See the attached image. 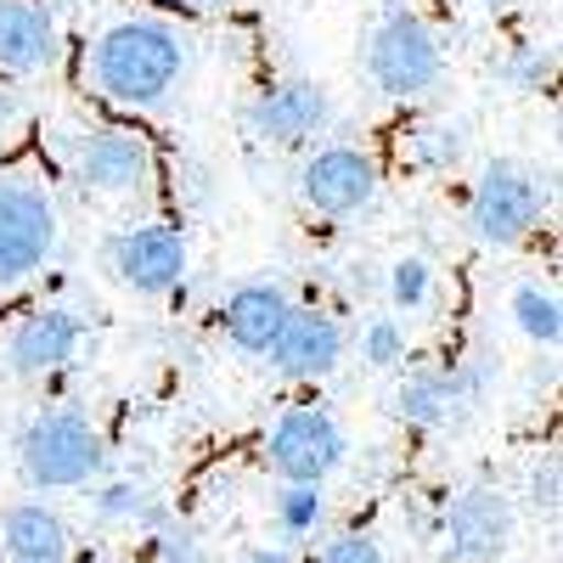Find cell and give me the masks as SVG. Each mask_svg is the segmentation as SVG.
Wrapping results in <instances>:
<instances>
[{"mask_svg": "<svg viewBox=\"0 0 563 563\" xmlns=\"http://www.w3.org/2000/svg\"><path fill=\"white\" fill-rule=\"evenodd\" d=\"M79 90L113 113H158L192 74V34L158 12H124L79 45Z\"/></svg>", "mask_w": 563, "mask_h": 563, "instance_id": "cell-1", "label": "cell"}, {"mask_svg": "<svg viewBox=\"0 0 563 563\" xmlns=\"http://www.w3.org/2000/svg\"><path fill=\"white\" fill-rule=\"evenodd\" d=\"M34 141L45 147V169L79 186L90 203H147L158 186L153 141L130 124L57 119V124H40Z\"/></svg>", "mask_w": 563, "mask_h": 563, "instance_id": "cell-2", "label": "cell"}, {"mask_svg": "<svg viewBox=\"0 0 563 563\" xmlns=\"http://www.w3.org/2000/svg\"><path fill=\"white\" fill-rule=\"evenodd\" d=\"M63 243V203L45 158L18 153L0 158V310L18 305L45 276Z\"/></svg>", "mask_w": 563, "mask_h": 563, "instance_id": "cell-3", "label": "cell"}, {"mask_svg": "<svg viewBox=\"0 0 563 563\" xmlns=\"http://www.w3.org/2000/svg\"><path fill=\"white\" fill-rule=\"evenodd\" d=\"M18 467L29 490H85L108 474V440L85 411L52 406L29 417L18 440Z\"/></svg>", "mask_w": 563, "mask_h": 563, "instance_id": "cell-4", "label": "cell"}, {"mask_svg": "<svg viewBox=\"0 0 563 563\" xmlns=\"http://www.w3.org/2000/svg\"><path fill=\"white\" fill-rule=\"evenodd\" d=\"M366 79L384 90L395 102H411V97H429V90L445 79V45L440 34L429 29V18L411 12V7H384L366 29Z\"/></svg>", "mask_w": 563, "mask_h": 563, "instance_id": "cell-5", "label": "cell"}, {"mask_svg": "<svg viewBox=\"0 0 563 563\" xmlns=\"http://www.w3.org/2000/svg\"><path fill=\"white\" fill-rule=\"evenodd\" d=\"M547 180L541 169L519 164V158H490L467 192V231L485 243V249H519L530 243L541 220H547Z\"/></svg>", "mask_w": 563, "mask_h": 563, "instance_id": "cell-6", "label": "cell"}, {"mask_svg": "<svg viewBox=\"0 0 563 563\" xmlns=\"http://www.w3.org/2000/svg\"><path fill=\"white\" fill-rule=\"evenodd\" d=\"M350 456V440L339 429V417L327 406H282L271 434H265V462L276 479H305V485H327L344 467Z\"/></svg>", "mask_w": 563, "mask_h": 563, "instance_id": "cell-7", "label": "cell"}, {"mask_svg": "<svg viewBox=\"0 0 563 563\" xmlns=\"http://www.w3.org/2000/svg\"><path fill=\"white\" fill-rule=\"evenodd\" d=\"M102 265L135 299H164L186 276V231L169 220H130L102 243Z\"/></svg>", "mask_w": 563, "mask_h": 563, "instance_id": "cell-8", "label": "cell"}, {"mask_svg": "<svg viewBox=\"0 0 563 563\" xmlns=\"http://www.w3.org/2000/svg\"><path fill=\"white\" fill-rule=\"evenodd\" d=\"M384 192V169L366 147H350V141H327L299 164V198L305 209L327 214V220H350L361 209H372Z\"/></svg>", "mask_w": 563, "mask_h": 563, "instance_id": "cell-9", "label": "cell"}, {"mask_svg": "<svg viewBox=\"0 0 563 563\" xmlns=\"http://www.w3.org/2000/svg\"><path fill=\"white\" fill-rule=\"evenodd\" d=\"M485 400V366L451 361V366H411L389 389V411L411 429H451Z\"/></svg>", "mask_w": 563, "mask_h": 563, "instance_id": "cell-10", "label": "cell"}, {"mask_svg": "<svg viewBox=\"0 0 563 563\" xmlns=\"http://www.w3.org/2000/svg\"><path fill=\"white\" fill-rule=\"evenodd\" d=\"M339 119V102L333 90H327L321 79H276L265 85L260 97L243 108V124L254 141H265V147H305V141L327 135Z\"/></svg>", "mask_w": 563, "mask_h": 563, "instance_id": "cell-11", "label": "cell"}, {"mask_svg": "<svg viewBox=\"0 0 563 563\" xmlns=\"http://www.w3.org/2000/svg\"><path fill=\"white\" fill-rule=\"evenodd\" d=\"M344 350H350V333H344V321L333 310L294 305L288 321H282V333H276V344L265 355L276 366V378H288V384H321V378H333V372H339Z\"/></svg>", "mask_w": 563, "mask_h": 563, "instance_id": "cell-12", "label": "cell"}, {"mask_svg": "<svg viewBox=\"0 0 563 563\" xmlns=\"http://www.w3.org/2000/svg\"><path fill=\"white\" fill-rule=\"evenodd\" d=\"M512 536H519V507H512L496 485H474V490L451 496V507H445V547H451V558L496 563L512 547Z\"/></svg>", "mask_w": 563, "mask_h": 563, "instance_id": "cell-13", "label": "cell"}, {"mask_svg": "<svg viewBox=\"0 0 563 563\" xmlns=\"http://www.w3.org/2000/svg\"><path fill=\"white\" fill-rule=\"evenodd\" d=\"M85 344V321L63 305H34L18 327H12V339H7V361L18 378H34V384H52L63 378V372L74 366Z\"/></svg>", "mask_w": 563, "mask_h": 563, "instance_id": "cell-14", "label": "cell"}, {"mask_svg": "<svg viewBox=\"0 0 563 563\" xmlns=\"http://www.w3.org/2000/svg\"><path fill=\"white\" fill-rule=\"evenodd\" d=\"M68 52L63 23L45 0H0V74L7 79H40Z\"/></svg>", "mask_w": 563, "mask_h": 563, "instance_id": "cell-15", "label": "cell"}, {"mask_svg": "<svg viewBox=\"0 0 563 563\" xmlns=\"http://www.w3.org/2000/svg\"><path fill=\"white\" fill-rule=\"evenodd\" d=\"M288 310H294L288 288H276V282H243L220 305V333L243 355H265L282 333V321H288Z\"/></svg>", "mask_w": 563, "mask_h": 563, "instance_id": "cell-16", "label": "cell"}, {"mask_svg": "<svg viewBox=\"0 0 563 563\" xmlns=\"http://www.w3.org/2000/svg\"><path fill=\"white\" fill-rule=\"evenodd\" d=\"M74 536L63 525L57 507L45 501H12L0 512V558H18V563H68Z\"/></svg>", "mask_w": 563, "mask_h": 563, "instance_id": "cell-17", "label": "cell"}, {"mask_svg": "<svg viewBox=\"0 0 563 563\" xmlns=\"http://www.w3.org/2000/svg\"><path fill=\"white\" fill-rule=\"evenodd\" d=\"M90 490V512H97L102 525H135L141 536L158 530L169 519V507L153 496V485H141V479H97V485H85Z\"/></svg>", "mask_w": 563, "mask_h": 563, "instance_id": "cell-18", "label": "cell"}, {"mask_svg": "<svg viewBox=\"0 0 563 563\" xmlns=\"http://www.w3.org/2000/svg\"><path fill=\"white\" fill-rule=\"evenodd\" d=\"M406 158L417 164V169H429V175H445V169H456L462 158H467V124L462 119H417L411 130H406Z\"/></svg>", "mask_w": 563, "mask_h": 563, "instance_id": "cell-19", "label": "cell"}, {"mask_svg": "<svg viewBox=\"0 0 563 563\" xmlns=\"http://www.w3.org/2000/svg\"><path fill=\"white\" fill-rule=\"evenodd\" d=\"M507 316L512 327L536 344V350H558L563 339V305H558V288H541V282H519L507 294Z\"/></svg>", "mask_w": 563, "mask_h": 563, "instance_id": "cell-20", "label": "cell"}, {"mask_svg": "<svg viewBox=\"0 0 563 563\" xmlns=\"http://www.w3.org/2000/svg\"><path fill=\"white\" fill-rule=\"evenodd\" d=\"M271 519H276V536H288V541L316 536L327 525V490L305 479H282L271 496Z\"/></svg>", "mask_w": 563, "mask_h": 563, "instance_id": "cell-21", "label": "cell"}, {"mask_svg": "<svg viewBox=\"0 0 563 563\" xmlns=\"http://www.w3.org/2000/svg\"><path fill=\"white\" fill-rule=\"evenodd\" d=\"M34 130H40V108L23 90V79L0 74V158H18L34 147Z\"/></svg>", "mask_w": 563, "mask_h": 563, "instance_id": "cell-22", "label": "cell"}, {"mask_svg": "<svg viewBox=\"0 0 563 563\" xmlns=\"http://www.w3.org/2000/svg\"><path fill=\"white\" fill-rule=\"evenodd\" d=\"M406 350H411V333L400 316H366L361 333H355V355L372 366V372H400L406 366Z\"/></svg>", "mask_w": 563, "mask_h": 563, "instance_id": "cell-23", "label": "cell"}, {"mask_svg": "<svg viewBox=\"0 0 563 563\" xmlns=\"http://www.w3.org/2000/svg\"><path fill=\"white\" fill-rule=\"evenodd\" d=\"M384 288H389V305L400 316H417V310H429L434 305V265L422 260V254H400L384 276Z\"/></svg>", "mask_w": 563, "mask_h": 563, "instance_id": "cell-24", "label": "cell"}, {"mask_svg": "<svg viewBox=\"0 0 563 563\" xmlns=\"http://www.w3.org/2000/svg\"><path fill=\"white\" fill-rule=\"evenodd\" d=\"M496 79L507 90H541L552 85V52L541 40H519V45H507V57L496 63Z\"/></svg>", "mask_w": 563, "mask_h": 563, "instance_id": "cell-25", "label": "cell"}, {"mask_svg": "<svg viewBox=\"0 0 563 563\" xmlns=\"http://www.w3.org/2000/svg\"><path fill=\"white\" fill-rule=\"evenodd\" d=\"M147 558L153 563H203V541H198L192 525L164 519L158 530H147Z\"/></svg>", "mask_w": 563, "mask_h": 563, "instance_id": "cell-26", "label": "cell"}, {"mask_svg": "<svg viewBox=\"0 0 563 563\" xmlns=\"http://www.w3.org/2000/svg\"><path fill=\"white\" fill-rule=\"evenodd\" d=\"M525 507L536 512V519H558V507H563V462H558V456H541V462L530 467Z\"/></svg>", "mask_w": 563, "mask_h": 563, "instance_id": "cell-27", "label": "cell"}, {"mask_svg": "<svg viewBox=\"0 0 563 563\" xmlns=\"http://www.w3.org/2000/svg\"><path fill=\"white\" fill-rule=\"evenodd\" d=\"M316 563H389L384 558V547H378V536H366V530H344V536H333L321 547V558Z\"/></svg>", "mask_w": 563, "mask_h": 563, "instance_id": "cell-28", "label": "cell"}, {"mask_svg": "<svg viewBox=\"0 0 563 563\" xmlns=\"http://www.w3.org/2000/svg\"><path fill=\"white\" fill-rule=\"evenodd\" d=\"M238 563H299V552L276 541V547H249V552H243Z\"/></svg>", "mask_w": 563, "mask_h": 563, "instance_id": "cell-29", "label": "cell"}, {"mask_svg": "<svg viewBox=\"0 0 563 563\" xmlns=\"http://www.w3.org/2000/svg\"><path fill=\"white\" fill-rule=\"evenodd\" d=\"M462 7H507V0H462Z\"/></svg>", "mask_w": 563, "mask_h": 563, "instance_id": "cell-30", "label": "cell"}, {"mask_svg": "<svg viewBox=\"0 0 563 563\" xmlns=\"http://www.w3.org/2000/svg\"><path fill=\"white\" fill-rule=\"evenodd\" d=\"M169 7H214V0H169Z\"/></svg>", "mask_w": 563, "mask_h": 563, "instance_id": "cell-31", "label": "cell"}, {"mask_svg": "<svg viewBox=\"0 0 563 563\" xmlns=\"http://www.w3.org/2000/svg\"><path fill=\"white\" fill-rule=\"evenodd\" d=\"M7 563H18V558H7Z\"/></svg>", "mask_w": 563, "mask_h": 563, "instance_id": "cell-32", "label": "cell"}]
</instances>
